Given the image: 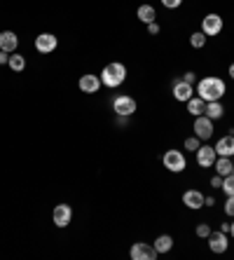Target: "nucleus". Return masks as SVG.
<instances>
[{"mask_svg": "<svg viewBox=\"0 0 234 260\" xmlns=\"http://www.w3.org/2000/svg\"><path fill=\"white\" fill-rule=\"evenodd\" d=\"M197 96H202L206 103L209 101H220L225 96V82L220 78H204L197 82Z\"/></svg>", "mask_w": 234, "mask_h": 260, "instance_id": "nucleus-1", "label": "nucleus"}, {"mask_svg": "<svg viewBox=\"0 0 234 260\" xmlns=\"http://www.w3.org/2000/svg\"><path fill=\"white\" fill-rule=\"evenodd\" d=\"M101 85L103 87H110V89H115V87L124 85L126 80V68L124 63H120V61H113V63H108V66L101 71Z\"/></svg>", "mask_w": 234, "mask_h": 260, "instance_id": "nucleus-2", "label": "nucleus"}, {"mask_svg": "<svg viewBox=\"0 0 234 260\" xmlns=\"http://www.w3.org/2000/svg\"><path fill=\"white\" fill-rule=\"evenodd\" d=\"M162 162H164V167H166L169 171H174V174H180V171L187 167V159L180 150H166L164 152V157H162Z\"/></svg>", "mask_w": 234, "mask_h": 260, "instance_id": "nucleus-3", "label": "nucleus"}, {"mask_svg": "<svg viewBox=\"0 0 234 260\" xmlns=\"http://www.w3.org/2000/svg\"><path fill=\"white\" fill-rule=\"evenodd\" d=\"M113 110L117 113V117H131L136 113V99L129 96V94H122L113 101Z\"/></svg>", "mask_w": 234, "mask_h": 260, "instance_id": "nucleus-4", "label": "nucleus"}, {"mask_svg": "<svg viewBox=\"0 0 234 260\" xmlns=\"http://www.w3.org/2000/svg\"><path fill=\"white\" fill-rule=\"evenodd\" d=\"M129 255H131V260H155L159 253H157V248L150 246V244L136 242V244H131V251H129Z\"/></svg>", "mask_w": 234, "mask_h": 260, "instance_id": "nucleus-5", "label": "nucleus"}, {"mask_svg": "<svg viewBox=\"0 0 234 260\" xmlns=\"http://www.w3.org/2000/svg\"><path fill=\"white\" fill-rule=\"evenodd\" d=\"M194 136L199 141H209L213 136V120L206 115H199L194 117Z\"/></svg>", "mask_w": 234, "mask_h": 260, "instance_id": "nucleus-6", "label": "nucleus"}, {"mask_svg": "<svg viewBox=\"0 0 234 260\" xmlns=\"http://www.w3.org/2000/svg\"><path fill=\"white\" fill-rule=\"evenodd\" d=\"M220 30H222V17L220 14H206V17L202 19V33H204L206 38L218 36Z\"/></svg>", "mask_w": 234, "mask_h": 260, "instance_id": "nucleus-7", "label": "nucleus"}, {"mask_svg": "<svg viewBox=\"0 0 234 260\" xmlns=\"http://www.w3.org/2000/svg\"><path fill=\"white\" fill-rule=\"evenodd\" d=\"M56 47H59V38H56L54 33H40V36L36 38V49L40 54H49V52H54Z\"/></svg>", "mask_w": 234, "mask_h": 260, "instance_id": "nucleus-8", "label": "nucleus"}, {"mask_svg": "<svg viewBox=\"0 0 234 260\" xmlns=\"http://www.w3.org/2000/svg\"><path fill=\"white\" fill-rule=\"evenodd\" d=\"M206 242H209V248L213 251V253H225L229 248V242H227V235L225 232H211L209 237H206Z\"/></svg>", "mask_w": 234, "mask_h": 260, "instance_id": "nucleus-9", "label": "nucleus"}, {"mask_svg": "<svg viewBox=\"0 0 234 260\" xmlns=\"http://www.w3.org/2000/svg\"><path fill=\"white\" fill-rule=\"evenodd\" d=\"M218 159V152L216 148H211V145H199L197 150V164L199 167H204V169H211Z\"/></svg>", "mask_w": 234, "mask_h": 260, "instance_id": "nucleus-10", "label": "nucleus"}, {"mask_svg": "<svg viewBox=\"0 0 234 260\" xmlns=\"http://www.w3.org/2000/svg\"><path fill=\"white\" fill-rule=\"evenodd\" d=\"M71 218H73V209L68 204H56L54 206V211H52V220H54L56 228H68Z\"/></svg>", "mask_w": 234, "mask_h": 260, "instance_id": "nucleus-11", "label": "nucleus"}, {"mask_svg": "<svg viewBox=\"0 0 234 260\" xmlns=\"http://www.w3.org/2000/svg\"><path fill=\"white\" fill-rule=\"evenodd\" d=\"M80 91H84V94H96L98 89H101V78L98 75H94V73H87V75H82L78 82Z\"/></svg>", "mask_w": 234, "mask_h": 260, "instance_id": "nucleus-12", "label": "nucleus"}, {"mask_svg": "<svg viewBox=\"0 0 234 260\" xmlns=\"http://www.w3.org/2000/svg\"><path fill=\"white\" fill-rule=\"evenodd\" d=\"M183 204L187 209H192V211H199L204 206V194L199 190H187V192H183Z\"/></svg>", "mask_w": 234, "mask_h": 260, "instance_id": "nucleus-13", "label": "nucleus"}, {"mask_svg": "<svg viewBox=\"0 0 234 260\" xmlns=\"http://www.w3.org/2000/svg\"><path fill=\"white\" fill-rule=\"evenodd\" d=\"M17 47H19L17 33H14V30H3V33H0V49L7 52V54H12Z\"/></svg>", "mask_w": 234, "mask_h": 260, "instance_id": "nucleus-14", "label": "nucleus"}, {"mask_svg": "<svg viewBox=\"0 0 234 260\" xmlns=\"http://www.w3.org/2000/svg\"><path fill=\"white\" fill-rule=\"evenodd\" d=\"M192 85H187L185 80H176L174 82V96H176V101H183V103H187L190 99H192Z\"/></svg>", "mask_w": 234, "mask_h": 260, "instance_id": "nucleus-15", "label": "nucleus"}, {"mask_svg": "<svg viewBox=\"0 0 234 260\" xmlns=\"http://www.w3.org/2000/svg\"><path fill=\"white\" fill-rule=\"evenodd\" d=\"M216 152L220 157H232L234 155V134H227V136H222V139L218 141Z\"/></svg>", "mask_w": 234, "mask_h": 260, "instance_id": "nucleus-16", "label": "nucleus"}, {"mask_svg": "<svg viewBox=\"0 0 234 260\" xmlns=\"http://www.w3.org/2000/svg\"><path fill=\"white\" fill-rule=\"evenodd\" d=\"M204 110H206V101L202 96H192L187 101V113H190V115L199 117V115H204Z\"/></svg>", "mask_w": 234, "mask_h": 260, "instance_id": "nucleus-17", "label": "nucleus"}, {"mask_svg": "<svg viewBox=\"0 0 234 260\" xmlns=\"http://www.w3.org/2000/svg\"><path fill=\"white\" fill-rule=\"evenodd\" d=\"M204 115H206V117H211V120L216 122V120H220V117L225 115V108H222V103H220V101H209V103H206Z\"/></svg>", "mask_w": 234, "mask_h": 260, "instance_id": "nucleus-18", "label": "nucleus"}, {"mask_svg": "<svg viewBox=\"0 0 234 260\" xmlns=\"http://www.w3.org/2000/svg\"><path fill=\"white\" fill-rule=\"evenodd\" d=\"M136 17L143 21V24H152V21H157V12H155V7L152 5H141L138 7V12Z\"/></svg>", "mask_w": 234, "mask_h": 260, "instance_id": "nucleus-19", "label": "nucleus"}, {"mask_svg": "<svg viewBox=\"0 0 234 260\" xmlns=\"http://www.w3.org/2000/svg\"><path fill=\"white\" fill-rule=\"evenodd\" d=\"M213 167H216V171L220 176L234 174V164H232V159H229V157H220V155H218V159H216V164H213Z\"/></svg>", "mask_w": 234, "mask_h": 260, "instance_id": "nucleus-20", "label": "nucleus"}, {"mask_svg": "<svg viewBox=\"0 0 234 260\" xmlns=\"http://www.w3.org/2000/svg\"><path fill=\"white\" fill-rule=\"evenodd\" d=\"M155 248H157V253H169V251L174 248V237H169V235L157 237V239H155Z\"/></svg>", "mask_w": 234, "mask_h": 260, "instance_id": "nucleus-21", "label": "nucleus"}, {"mask_svg": "<svg viewBox=\"0 0 234 260\" xmlns=\"http://www.w3.org/2000/svg\"><path fill=\"white\" fill-rule=\"evenodd\" d=\"M7 66L12 68L14 73H21L26 68V59H24V54H10V61H7Z\"/></svg>", "mask_w": 234, "mask_h": 260, "instance_id": "nucleus-22", "label": "nucleus"}, {"mask_svg": "<svg viewBox=\"0 0 234 260\" xmlns=\"http://www.w3.org/2000/svg\"><path fill=\"white\" fill-rule=\"evenodd\" d=\"M220 190L225 194H234V174H229V176H222V185H220Z\"/></svg>", "mask_w": 234, "mask_h": 260, "instance_id": "nucleus-23", "label": "nucleus"}, {"mask_svg": "<svg viewBox=\"0 0 234 260\" xmlns=\"http://www.w3.org/2000/svg\"><path fill=\"white\" fill-rule=\"evenodd\" d=\"M190 45H192L194 49H202L206 45V36L204 33H202V30H197V33H192V36H190Z\"/></svg>", "mask_w": 234, "mask_h": 260, "instance_id": "nucleus-24", "label": "nucleus"}, {"mask_svg": "<svg viewBox=\"0 0 234 260\" xmlns=\"http://www.w3.org/2000/svg\"><path fill=\"white\" fill-rule=\"evenodd\" d=\"M185 150H190V152H197L199 150V139L197 136H190V139H185Z\"/></svg>", "mask_w": 234, "mask_h": 260, "instance_id": "nucleus-25", "label": "nucleus"}, {"mask_svg": "<svg viewBox=\"0 0 234 260\" xmlns=\"http://www.w3.org/2000/svg\"><path fill=\"white\" fill-rule=\"evenodd\" d=\"M211 235V228L206 223H199L197 225V237H202V239H206V237Z\"/></svg>", "mask_w": 234, "mask_h": 260, "instance_id": "nucleus-26", "label": "nucleus"}, {"mask_svg": "<svg viewBox=\"0 0 234 260\" xmlns=\"http://www.w3.org/2000/svg\"><path fill=\"white\" fill-rule=\"evenodd\" d=\"M225 213L234 218V194H229L227 200H225Z\"/></svg>", "mask_w": 234, "mask_h": 260, "instance_id": "nucleus-27", "label": "nucleus"}, {"mask_svg": "<svg viewBox=\"0 0 234 260\" xmlns=\"http://www.w3.org/2000/svg\"><path fill=\"white\" fill-rule=\"evenodd\" d=\"M162 5L169 7V10H176V7L183 5V0H162Z\"/></svg>", "mask_w": 234, "mask_h": 260, "instance_id": "nucleus-28", "label": "nucleus"}, {"mask_svg": "<svg viewBox=\"0 0 234 260\" xmlns=\"http://www.w3.org/2000/svg\"><path fill=\"white\" fill-rule=\"evenodd\" d=\"M148 33H150V36H157V33H159V24H157V21L148 24Z\"/></svg>", "mask_w": 234, "mask_h": 260, "instance_id": "nucleus-29", "label": "nucleus"}, {"mask_svg": "<svg viewBox=\"0 0 234 260\" xmlns=\"http://www.w3.org/2000/svg\"><path fill=\"white\" fill-rule=\"evenodd\" d=\"M183 80H185L187 85H194V80H197V75H194V73L190 71V73H185V75H183Z\"/></svg>", "mask_w": 234, "mask_h": 260, "instance_id": "nucleus-30", "label": "nucleus"}, {"mask_svg": "<svg viewBox=\"0 0 234 260\" xmlns=\"http://www.w3.org/2000/svg\"><path fill=\"white\" fill-rule=\"evenodd\" d=\"M211 185H213V188H220V185H222V176L220 174L213 176V178H211Z\"/></svg>", "mask_w": 234, "mask_h": 260, "instance_id": "nucleus-31", "label": "nucleus"}, {"mask_svg": "<svg viewBox=\"0 0 234 260\" xmlns=\"http://www.w3.org/2000/svg\"><path fill=\"white\" fill-rule=\"evenodd\" d=\"M7 61H10V54H7V52H3V49H0V66H3V63H7Z\"/></svg>", "mask_w": 234, "mask_h": 260, "instance_id": "nucleus-32", "label": "nucleus"}, {"mask_svg": "<svg viewBox=\"0 0 234 260\" xmlns=\"http://www.w3.org/2000/svg\"><path fill=\"white\" fill-rule=\"evenodd\" d=\"M216 204V200H213V197H204V206H213Z\"/></svg>", "mask_w": 234, "mask_h": 260, "instance_id": "nucleus-33", "label": "nucleus"}, {"mask_svg": "<svg viewBox=\"0 0 234 260\" xmlns=\"http://www.w3.org/2000/svg\"><path fill=\"white\" fill-rule=\"evenodd\" d=\"M220 232H225V235H227V232H229V223H222L220 225Z\"/></svg>", "mask_w": 234, "mask_h": 260, "instance_id": "nucleus-34", "label": "nucleus"}, {"mask_svg": "<svg viewBox=\"0 0 234 260\" xmlns=\"http://www.w3.org/2000/svg\"><path fill=\"white\" fill-rule=\"evenodd\" d=\"M229 78L234 80V63H229Z\"/></svg>", "mask_w": 234, "mask_h": 260, "instance_id": "nucleus-35", "label": "nucleus"}, {"mask_svg": "<svg viewBox=\"0 0 234 260\" xmlns=\"http://www.w3.org/2000/svg\"><path fill=\"white\" fill-rule=\"evenodd\" d=\"M229 235H232V237H234V223H232V225H229Z\"/></svg>", "mask_w": 234, "mask_h": 260, "instance_id": "nucleus-36", "label": "nucleus"}]
</instances>
